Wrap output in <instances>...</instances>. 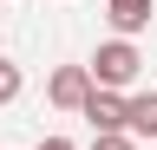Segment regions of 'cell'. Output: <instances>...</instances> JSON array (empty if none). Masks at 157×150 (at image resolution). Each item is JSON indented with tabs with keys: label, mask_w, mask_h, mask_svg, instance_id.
Wrapping results in <instances>:
<instances>
[{
	"label": "cell",
	"mask_w": 157,
	"mask_h": 150,
	"mask_svg": "<svg viewBox=\"0 0 157 150\" xmlns=\"http://www.w3.org/2000/svg\"><path fill=\"white\" fill-rule=\"evenodd\" d=\"M92 150H137V144L124 137V130H111V137H92Z\"/></svg>",
	"instance_id": "cell-7"
},
{
	"label": "cell",
	"mask_w": 157,
	"mask_h": 150,
	"mask_svg": "<svg viewBox=\"0 0 157 150\" xmlns=\"http://www.w3.org/2000/svg\"><path fill=\"white\" fill-rule=\"evenodd\" d=\"M20 85H26V79H20V65H13V59H0V104H13V98H20Z\"/></svg>",
	"instance_id": "cell-6"
},
{
	"label": "cell",
	"mask_w": 157,
	"mask_h": 150,
	"mask_svg": "<svg viewBox=\"0 0 157 150\" xmlns=\"http://www.w3.org/2000/svg\"><path fill=\"white\" fill-rule=\"evenodd\" d=\"M137 72H144V52H137L131 39H105V46L92 52V65H85V79H92L98 91H124V85L137 79Z\"/></svg>",
	"instance_id": "cell-1"
},
{
	"label": "cell",
	"mask_w": 157,
	"mask_h": 150,
	"mask_svg": "<svg viewBox=\"0 0 157 150\" xmlns=\"http://www.w3.org/2000/svg\"><path fill=\"white\" fill-rule=\"evenodd\" d=\"M105 20L118 26V39H131L151 26V0H105Z\"/></svg>",
	"instance_id": "cell-5"
},
{
	"label": "cell",
	"mask_w": 157,
	"mask_h": 150,
	"mask_svg": "<svg viewBox=\"0 0 157 150\" xmlns=\"http://www.w3.org/2000/svg\"><path fill=\"white\" fill-rule=\"evenodd\" d=\"M46 98H52V111H78V104L92 98L85 65H59V72H52V85H46Z\"/></svg>",
	"instance_id": "cell-3"
},
{
	"label": "cell",
	"mask_w": 157,
	"mask_h": 150,
	"mask_svg": "<svg viewBox=\"0 0 157 150\" xmlns=\"http://www.w3.org/2000/svg\"><path fill=\"white\" fill-rule=\"evenodd\" d=\"M39 150H78V144H66V137H46V144H39Z\"/></svg>",
	"instance_id": "cell-8"
},
{
	"label": "cell",
	"mask_w": 157,
	"mask_h": 150,
	"mask_svg": "<svg viewBox=\"0 0 157 150\" xmlns=\"http://www.w3.org/2000/svg\"><path fill=\"white\" fill-rule=\"evenodd\" d=\"M78 118L92 124V137H111V130H124V91H98V85H92V98L78 104Z\"/></svg>",
	"instance_id": "cell-2"
},
{
	"label": "cell",
	"mask_w": 157,
	"mask_h": 150,
	"mask_svg": "<svg viewBox=\"0 0 157 150\" xmlns=\"http://www.w3.org/2000/svg\"><path fill=\"white\" fill-rule=\"evenodd\" d=\"M124 137H151L157 144V91H131L124 98Z\"/></svg>",
	"instance_id": "cell-4"
}]
</instances>
